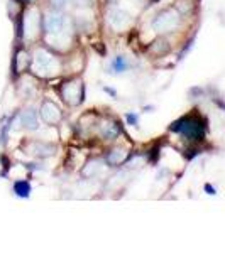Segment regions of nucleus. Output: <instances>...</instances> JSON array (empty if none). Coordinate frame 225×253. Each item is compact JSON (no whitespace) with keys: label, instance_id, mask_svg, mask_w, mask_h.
<instances>
[{"label":"nucleus","instance_id":"nucleus-1","mask_svg":"<svg viewBox=\"0 0 225 253\" xmlns=\"http://www.w3.org/2000/svg\"><path fill=\"white\" fill-rule=\"evenodd\" d=\"M169 130L181 133L189 142H201L205 138V133H207V124H205V120L200 115L193 113V115L181 117L180 120L173 122L169 125Z\"/></svg>","mask_w":225,"mask_h":253},{"label":"nucleus","instance_id":"nucleus-2","mask_svg":"<svg viewBox=\"0 0 225 253\" xmlns=\"http://www.w3.org/2000/svg\"><path fill=\"white\" fill-rule=\"evenodd\" d=\"M180 24V14L178 10H163L152 22V29L156 32H171Z\"/></svg>","mask_w":225,"mask_h":253},{"label":"nucleus","instance_id":"nucleus-3","mask_svg":"<svg viewBox=\"0 0 225 253\" xmlns=\"http://www.w3.org/2000/svg\"><path fill=\"white\" fill-rule=\"evenodd\" d=\"M61 95L63 98H65V101H68L70 105H78L83 100L81 81H76V80L66 81L61 88Z\"/></svg>","mask_w":225,"mask_h":253},{"label":"nucleus","instance_id":"nucleus-4","mask_svg":"<svg viewBox=\"0 0 225 253\" xmlns=\"http://www.w3.org/2000/svg\"><path fill=\"white\" fill-rule=\"evenodd\" d=\"M109 24L113 27V29L120 31V29H125L127 26H130V22H132V17L127 14L125 10H120V9H113L109 12Z\"/></svg>","mask_w":225,"mask_h":253},{"label":"nucleus","instance_id":"nucleus-5","mask_svg":"<svg viewBox=\"0 0 225 253\" xmlns=\"http://www.w3.org/2000/svg\"><path fill=\"white\" fill-rule=\"evenodd\" d=\"M65 26V17L58 12H49L44 17V29L47 34H58Z\"/></svg>","mask_w":225,"mask_h":253},{"label":"nucleus","instance_id":"nucleus-6","mask_svg":"<svg viewBox=\"0 0 225 253\" xmlns=\"http://www.w3.org/2000/svg\"><path fill=\"white\" fill-rule=\"evenodd\" d=\"M41 117L46 124L56 125L58 122L61 120V112H59V108L54 103H51V101H44L41 106Z\"/></svg>","mask_w":225,"mask_h":253},{"label":"nucleus","instance_id":"nucleus-7","mask_svg":"<svg viewBox=\"0 0 225 253\" xmlns=\"http://www.w3.org/2000/svg\"><path fill=\"white\" fill-rule=\"evenodd\" d=\"M27 150H29V154H33L36 157H49L54 154V147L53 144H44V142H31L29 145H27Z\"/></svg>","mask_w":225,"mask_h":253},{"label":"nucleus","instance_id":"nucleus-8","mask_svg":"<svg viewBox=\"0 0 225 253\" xmlns=\"http://www.w3.org/2000/svg\"><path fill=\"white\" fill-rule=\"evenodd\" d=\"M51 63H53V58H51V54L47 53V51H44V49H38V51H36L34 66H36V69H38V73H39V69L44 71V69L49 68Z\"/></svg>","mask_w":225,"mask_h":253},{"label":"nucleus","instance_id":"nucleus-9","mask_svg":"<svg viewBox=\"0 0 225 253\" xmlns=\"http://www.w3.org/2000/svg\"><path fill=\"white\" fill-rule=\"evenodd\" d=\"M21 120H22V125L26 126V128H29V130L38 128V115H36V112L33 108L24 110L22 115H21Z\"/></svg>","mask_w":225,"mask_h":253},{"label":"nucleus","instance_id":"nucleus-10","mask_svg":"<svg viewBox=\"0 0 225 253\" xmlns=\"http://www.w3.org/2000/svg\"><path fill=\"white\" fill-rule=\"evenodd\" d=\"M149 53L152 54V56H164V54L169 53V44L166 39H156V41L152 42L151 47H149Z\"/></svg>","mask_w":225,"mask_h":253},{"label":"nucleus","instance_id":"nucleus-11","mask_svg":"<svg viewBox=\"0 0 225 253\" xmlns=\"http://www.w3.org/2000/svg\"><path fill=\"white\" fill-rule=\"evenodd\" d=\"M125 159H127V152H125V150H122V149L112 150V152H109V154H107V157H105L107 164H110V165H120Z\"/></svg>","mask_w":225,"mask_h":253},{"label":"nucleus","instance_id":"nucleus-12","mask_svg":"<svg viewBox=\"0 0 225 253\" xmlns=\"http://www.w3.org/2000/svg\"><path fill=\"white\" fill-rule=\"evenodd\" d=\"M118 133H120V126L115 122H109V124H104V126H102V135L109 138V140H113Z\"/></svg>","mask_w":225,"mask_h":253},{"label":"nucleus","instance_id":"nucleus-13","mask_svg":"<svg viewBox=\"0 0 225 253\" xmlns=\"http://www.w3.org/2000/svg\"><path fill=\"white\" fill-rule=\"evenodd\" d=\"M14 192L19 197H29L31 196V184L27 183V181H15Z\"/></svg>","mask_w":225,"mask_h":253},{"label":"nucleus","instance_id":"nucleus-14","mask_svg":"<svg viewBox=\"0 0 225 253\" xmlns=\"http://www.w3.org/2000/svg\"><path fill=\"white\" fill-rule=\"evenodd\" d=\"M26 66H27V54L19 51V53L15 54V58H14V69H15V73L22 71L24 68H26Z\"/></svg>","mask_w":225,"mask_h":253},{"label":"nucleus","instance_id":"nucleus-15","mask_svg":"<svg viewBox=\"0 0 225 253\" xmlns=\"http://www.w3.org/2000/svg\"><path fill=\"white\" fill-rule=\"evenodd\" d=\"M127 68H129V64H127V61H125L124 56H117L115 59H113L112 69L115 71V73H124V71H127Z\"/></svg>","mask_w":225,"mask_h":253},{"label":"nucleus","instance_id":"nucleus-16","mask_svg":"<svg viewBox=\"0 0 225 253\" xmlns=\"http://www.w3.org/2000/svg\"><path fill=\"white\" fill-rule=\"evenodd\" d=\"M178 14H187V12L191 10V2L189 0H178V2L175 3Z\"/></svg>","mask_w":225,"mask_h":253},{"label":"nucleus","instance_id":"nucleus-17","mask_svg":"<svg viewBox=\"0 0 225 253\" xmlns=\"http://www.w3.org/2000/svg\"><path fill=\"white\" fill-rule=\"evenodd\" d=\"M90 167H92L95 172H98V169H100V164H98V162H90ZM83 176L90 177V176H93V172H88V169H83Z\"/></svg>","mask_w":225,"mask_h":253},{"label":"nucleus","instance_id":"nucleus-18","mask_svg":"<svg viewBox=\"0 0 225 253\" xmlns=\"http://www.w3.org/2000/svg\"><path fill=\"white\" fill-rule=\"evenodd\" d=\"M127 122H129V125L137 126V124H139V118H137V115H134V113H127Z\"/></svg>","mask_w":225,"mask_h":253},{"label":"nucleus","instance_id":"nucleus-19","mask_svg":"<svg viewBox=\"0 0 225 253\" xmlns=\"http://www.w3.org/2000/svg\"><path fill=\"white\" fill-rule=\"evenodd\" d=\"M205 192H207V194H210V196H215L217 194V189L213 188L212 184H205Z\"/></svg>","mask_w":225,"mask_h":253},{"label":"nucleus","instance_id":"nucleus-20","mask_svg":"<svg viewBox=\"0 0 225 253\" xmlns=\"http://www.w3.org/2000/svg\"><path fill=\"white\" fill-rule=\"evenodd\" d=\"M104 90H105V92H107V93H109V95H110V96H113V98H115V96H117V92H115V90L109 88V86H104Z\"/></svg>","mask_w":225,"mask_h":253},{"label":"nucleus","instance_id":"nucleus-21","mask_svg":"<svg viewBox=\"0 0 225 253\" xmlns=\"http://www.w3.org/2000/svg\"><path fill=\"white\" fill-rule=\"evenodd\" d=\"M217 103V106H219V108H222L224 112H225V101L224 100H219V98H215V100H213Z\"/></svg>","mask_w":225,"mask_h":253},{"label":"nucleus","instance_id":"nucleus-22","mask_svg":"<svg viewBox=\"0 0 225 253\" xmlns=\"http://www.w3.org/2000/svg\"><path fill=\"white\" fill-rule=\"evenodd\" d=\"M66 2H70V0H53V3L56 7H61V5H65Z\"/></svg>","mask_w":225,"mask_h":253},{"label":"nucleus","instance_id":"nucleus-23","mask_svg":"<svg viewBox=\"0 0 225 253\" xmlns=\"http://www.w3.org/2000/svg\"><path fill=\"white\" fill-rule=\"evenodd\" d=\"M107 2H109V3H110V5H115V3L118 2V0H107Z\"/></svg>","mask_w":225,"mask_h":253}]
</instances>
